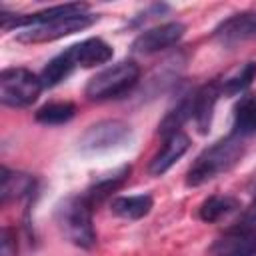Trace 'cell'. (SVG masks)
Wrapping results in <instances>:
<instances>
[{
  "instance_id": "cell-1",
  "label": "cell",
  "mask_w": 256,
  "mask_h": 256,
  "mask_svg": "<svg viewBox=\"0 0 256 256\" xmlns=\"http://www.w3.org/2000/svg\"><path fill=\"white\" fill-rule=\"evenodd\" d=\"M246 154V142L236 136H226L204 148L186 172V186L198 188L226 172H230Z\"/></svg>"
},
{
  "instance_id": "cell-2",
  "label": "cell",
  "mask_w": 256,
  "mask_h": 256,
  "mask_svg": "<svg viewBox=\"0 0 256 256\" xmlns=\"http://www.w3.org/2000/svg\"><path fill=\"white\" fill-rule=\"evenodd\" d=\"M94 204L86 194L68 196L56 208V222L66 240L82 250H90L96 244V230L92 222Z\"/></svg>"
},
{
  "instance_id": "cell-3",
  "label": "cell",
  "mask_w": 256,
  "mask_h": 256,
  "mask_svg": "<svg viewBox=\"0 0 256 256\" xmlns=\"http://www.w3.org/2000/svg\"><path fill=\"white\" fill-rule=\"evenodd\" d=\"M138 80H140V66L132 60H122L94 74L88 80L84 94L88 100H96V102L122 98L138 84Z\"/></svg>"
},
{
  "instance_id": "cell-4",
  "label": "cell",
  "mask_w": 256,
  "mask_h": 256,
  "mask_svg": "<svg viewBox=\"0 0 256 256\" xmlns=\"http://www.w3.org/2000/svg\"><path fill=\"white\" fill-rule=\"evenodd\" d=\"M42 80L34 72L22 66L4 68L0 72V102L10 108H28L32 106L40 92Z\"/></svg>"
},
{
  "instance_id": "cell-5",
  "label": "cell",
  "mask_w": 256,
  "mask_h": 256,
  "mask_svg": "<svg viewBox=\"0 0 256 256\" xmlns=\"http://www.w3.org/2000/svg\"><path fill=\"white\" fill-rule=\"evenodd\" d=\"M132 140V126L124 120H100L84 130L78 140L80 152L100 154L126 146Z\"/></svg>"
},
{
  "instance_id": "cell-6",
  "label": "cell",
  "mask_w": 256,
  "mask_h": 256,
  "mask_svg": "<svg viewBox=\"0 0 256 256\" xmlns=\"http://www.w3.org/2000/svg\"><path fill=\"white\" fill-rule=\"evenodd\" d=\"M96 20H98V16H94L90 12L78 14V16L56 18V20H50L46 24L32 26V28H26V30L18 32L16 34V40L18 42H24V44L54 42V40H60L64 36H70V34H76V32H82V30L90 28Z\"/></svg>"
},
{
  "instance_id": "cell-7",
  "label": "cell",
  "mask_w": 256,
  "mask_h": 256,
  "mask_svg": "<svg viewBox=\"0 0 256 256\" xmlns=\"http://www.w3.org/2000/svg\"><path fill=\"white\" fill-rule=\"evenodd\" d=\"M186 34V26L182 22H164L158 26H152L144 32H140L136 36V40L132 42V52L142 54V56H150L162 50H168L172 46H176Z\"/></svg>"
},
{
  "instance_id": "cell-8",
  "label": "cell",
  "mask_w": 256,
  "mask_h": 256,
  "mask_svg": "<svg viewBox=\"0 0 256 256\" xmlns=\"http://www.w3.org/2000/svg\"><path fill=\"white\" fill-rule=\"evenodd\" d=\"M214 40L224 48H236L256 40V12L244 10L224 18L214 28Z\"/></svg>"
},
{
  "instance_id": "cell-9",
  "label": "cell",
  "mask_w": 256,
  "mask_h": 256,
  "mask_svg": "<svg viewBox=\"0 0 256 256\" xmlns=\"http://www.w3.org/2000/svg\"><path fill=\"white\" fill-rule=\"evenodd\" d=\"M214 256H256V226L236 222L212 246Z\"/></svg>"
},
{
  "instance_id": "cell-10",
  "label": "cell",
  "mask_w": 256,
  "mask_h": 256,
  "mask_svg": "<svg viewBox=\"0 0 256 256\" xmlns=\"http://www.w3.org/2000/svg\"><path fill=\"white\" fill-rule=\"evenodd\" d=\"M220 96H222L220 80H210V82L202 84L196 92H192V120H194V126L200 134L210 132L216 102Z\"/></svg>"
},
{
  "instance_id": "cell-11",
  "label": "cell",
  "mask_w": 256,
  "mask_h": 256,
  "mask_svg": "<svg viewBox=\"0 0 256 256\" xmlns=\"http://www.w3.org/2000/svg\"><path fill=\"white\" fill-rule=\"evenodd\" d=\"M188 148H190V138L182 130H178L170 136H164L162 146L158 148V152L152 156V160L148 164V172L152 176H162L188 152Z\"/></svg>"
},
{
  "instance_id": "cell-12",
  "label": "cell",
  "mask_w": 256,
  "mask_h": 256,
  "mask_svg": "<svg viewBox=\"0 0 256 256\" xmlns=\"http://www.w3.org/2000/svg\"><path fill=\"white\" fill-rule=\"evenodd\" d=\"M66 50L70 52L74 64L80 68H94V66L106 64L114 56L112 46L102 38H86L78 44L68 46Z\"/></svg>"
},
{
  "instance_id": "cell-13",
  "label": "cell",
  "mask_w": 256,
  "mask_h": 256,
  "mask_svg": "<svg viewBox=\"0 0 256 256\" xmlns=\"http://www.w3.org/2000/svg\"><path fill=\"white\" fill-rule=\"evenodd\" d=\"M232 136L240 140L256 138V94H242L232 112Z\"/></svg>"
},
{
  "instance_id": "cell-14",
  "label": "cell",
  "mask_w": 256,
  "mask_h": 256,
  "mask_svg": "<svg viewBox=\"0 0 256 256\" xmlns=\"http://www.w3.org/2000/svg\"><path fill=\"white\" fill-rule=\"evenodd\" d=\"M34 190V178L24 172L10 170L8 166H2V176H0V202L6 206L10 200H18L24 196H30Z\"/></svg>"
},
{
  "instance_id": "cell-15",
  "label": "cell",
  "mask_w": 256,
  "mask_h": 256,
  "mask_svg": "<svg viewBox=\"0 0 256 256\" xmlns=\"http://www.w3.org/2000/svg\"><path fill=\"white\" fill-rule=\"evenodd\" d=\"M154 200L150 194H134V196H118L110 202V212L124 220H140L150 214Z\"/></svg>"
},
{
  "instance_id": "cell-16",
  "label": "cell",
  "mask_w": 256,
  "mask_h": 256,
  "mask_svg": "<svg viewBox=\"0 0 256 256\" xmlns=\"http://www.w3.org/2000/svg\"><path fill=\"white\" fill-rule=\"evenodd\" d=\"M238 208H240V200H238V198L214 194V196H208V198L200 204L198 216H200V220L206 222V224H216V222L228 218L230 214H234Z\"/></svg>"
},
{
  "instance_id": "cell-17",
  "label": "cell",
  "mask_w": 256,
  "mask_h": 256,
  "mask_svg": "<svg viewBox=\"0 0 256 256\" xmlns=\"http://www.w3.org/2000/svg\"><path fill=\"white\" fill-rule=\"evenodd\" d=\"M128 178H130V166L124 164V166H120L118 170H114L112 174H108V176L96 180L84 194H86V198L96 206V204L104 202L108 196H112V192L120 190V188L128 182Z\"/></svg>"
},
{
  "instance_id": "cell-18",
  "label": "cell",
  "mask_w": 256,
  "mask_h": 256,
  "mask_svg": "<svg viewBox=\"0 0 256 256\" xmlns=\"http://www.w3.org/2000/svg\"><path fill=\"white\" fill-rule=\"evenodd\" d=\"M256 80V60H248L220 80L222 96H236Z\"/></svg>"
},
{
  "instance_id": "cell-19",
  "label": "cell",
  "mask_w": 256,
  "mask_h": 256,
  "mask_svg": "<svg viewBox=\"0 0 256 256\" xmlns=\"http://www.w3.org/2000/svg\"><path fill=\"white\" fill-rule=\"evenodd\" d=\"M76 64L70 56L68 50L60 52L58 56H54L52 60H48V64L42 68L40 72V80H42V86L44 88H54L58 86L60 82H64L72 72H74Z\"/></svg>"
},
{
  "instance_id": "cell-20",
  "label": "cell",
  "mask_w": 256,
  "mask_h": 256,
  "mask_svg": "<svg viewBox=\"0 0 256 256\" xmlns=\"http://www.w3.org/2000/svg\"><path fill=\"white\" fill-rule=\"evenodd\" d=\"M76 114V106L72 102H48L44 106H40L34 114L36 122L44 124V126H60L66 124L74 118Z\"/></svg>"
},
{
  "instance_id": "cell-21",
  "label": "cell",
  "mask_w": 256,
  "mask_h": 256,
  "mask_svg": "<svg viewBox=\"0 0 256 256\" xmlns=\"http://www.w3.org/2000/svg\"><path fill=\"white\" fill-rule=\"evenodd\" d=\"M192 118V94H186L180 98V102L164 116V120L158 124V132L162 136H170L178 130H182L184 122Z\"/></svg>"
},
{
  "instance_id": "cell-22",
  "label": "cell",
  "mask_w": 256,
  "mask_h": 256,
  "mask_svg": "<svg viewBox=\"0 0 256 256\" xmlns=\"http://www.w3.org/2000/svg\"><path fill=\"white\" fill-rule=\"evenodd\" d=\"M16 254H18L16 230L12 226H4L0 232V256H16Z\"/></svg>"
}]
</instances>
